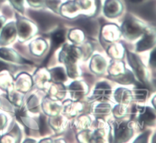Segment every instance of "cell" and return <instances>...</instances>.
<instances>
[{"label": "cell", "instance_id": "2", "mask_svg": "<svg viewBox=\"0 0 156 143\" xmlns=\"http://www.w3.org/2000/svg\"><path fill=\"white\" fill-rule=\"evenodd\" d=\"M64 39H65V32H64V31L58 30L56 31L55 33L53 34V35H52L51 48H50L49 55H47V57L45 58V60H44V65H45L46 64H47V62H48V61L50 60V57L52 56L53 52H54L55 50L59 47V45H60V44L63 42Z\"/></svg>", "mask_w": 156, "mask_h": 143}, {"label": "cell", "instance_id": "5", "mask_svg": "<svg viewBox=\"0 0 156 143\" xmlns=\"http://www.w3.org/2000/svg\"><path fill=\"white\" fill-rule=\"evenodd\" d=\"M53 73V77L55 79L59 80V81H63L65 80V74L63 73V70L61 68H56L55 70H52Z\"/></svg>", "mask_w": 156, "mask_h": 143}, {"label": "cell", "instance_id": "3", "mask_svg": "<svg viewBox=\"0 0 156 143\" xmlns=\"http://www.w3.org/2000/svg\"><path fill=\"white\" fill-rule=\"evenodd\" d=\"M75 24H76V25L79 26V27L82 28H83L87 33L89 34V35H94L96 32L95 25H94V23H93L92 21L85 19V18L77 20Z\"/></svg>", "mask_w": 156, "mask_h": 143}, {"label": "cell", "instance_id": "4", "mask_svg": "<svg viewBox=\"0 0 156 143\" xmlns=\"http://www.w3.org/2000/svg\"><path fill=\"white\" fill-rule=\"evenodd\" d=\"M153 44V41L152 40V37H148L146 36L143 41H140L138 44V50L139 51H143L146 50V49L149 48L150 46L152 45Z\"/></svg>", "mask_w": 156, "mask_h": 143}, {"label": "cell", "instance_id": "9", "mask_svg": "<svg viewBox=\"0 0 156 143\" xmlns=\"http://www.w3.org/2000/svg\"><path fill=\"white\" fill-rule=\"evenodd\" d=\"M0 26H1V22H0Z\"/></svg>", "mask_w": 156, "mask_h": 143}, {"label": "cell", "instance_id": "1", "mask_svg": "<svg viewBox=\"0 0 156 143\" xmlns=\"http://www.w3.org/2000/svg\"><path fill=\"white\" fill-rule=\"evenodd\" d=\"M29 14H30V17L37 21V23L39 24L40 28L43 30L49 29V28L53 25L56 21V18L53 16L49 15V14L44 13V12L31 11L29 12Z\"/></svg>", "mask_w": 156, "mask_h": 143}, {"label": "cell", "instance_id": "8", "mask_svg": "<svg viewBox=\"0 0 156 143\" xmlns=\"http://www.w3.org/2000/svg\"><path fill=\"white\" fill-rule=\"evenodd\" d=\"M131 2H139L142 1V0H130Z\"/></svg>", "mask_w": 156, "mask_h": 143}, {"label": "cell", "instance_id": "7", "mask_svg": "<svg viewBox=\"0 0 156 143\" xmlns=\"http://www.w3.org/2000/svg\"><path fill=\"white\" fill-rule=\"evenodd\" d=\"M6 68H7V65H6L5 64H4V63L0 61V70H3V69H6Z\"/></svg>", "mask_w": 156, "mask_h": 143}, {"label": "cell", "instance_id": "6", "mask_svg": "<svg viewBox=\"0 0 156 143\" xmlns=\"http://www.w3.org/2000/svg\"><path fill=\"white\" fill-rule=\"evenodd\" d=\"M47 131V124H46L45 117L44 116H40V132L41 135H44Z\"/></svg>", "mask_w": 156, "mask_h": 143}]
</instances>
